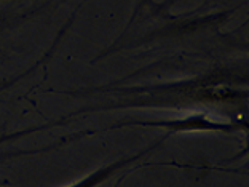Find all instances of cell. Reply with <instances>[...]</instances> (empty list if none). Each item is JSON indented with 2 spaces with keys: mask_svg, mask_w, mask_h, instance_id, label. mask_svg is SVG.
<instances>
[{
  "mask_svg": "<svg viewBox=\"0 0 249 187\" xmlns=\"http://www.w3.org/2000/svg\"><path fill=\"white\" fill-rule=\"evenodd\" d=\"M141 155H144V154H138L136 157L126 158V160H120V162H117V163H112V165H109V167L101 168V169H98V171L91 173V174H89V176L80 179V181H78V183H75L73 186H69V187H96L98 184L104 183V181H106L107 178H109V176H112V174H114V173H115L117 169L120 168L122 165H126V163L136 160V158H139Z\"/></svg>",
  "mask_w": 249,
  "mask_h": 187,
  "instance_id": "cell-1",
  "label": "cell"
}]
</instances>
